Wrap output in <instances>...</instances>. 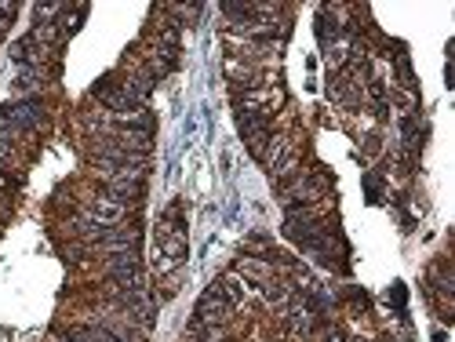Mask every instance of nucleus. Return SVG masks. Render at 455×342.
I'll list each match as a JSON object with an SVG mask.
<instances>
[{
	"instance_id": "1",
	"label": "nucleus",
	"mask_w": 455,
	"mask_h": 342,
	"mask_svg": "<svg viewBox=\"0 0 455 342\" xmlns=\"http://www.w3.org/2000/svg\"><path fill=\"white\" fill-rule=\"evenodd\" d=\"M364 189H368V200H379V179H375V175L364 179Z\"/></svg>"
}]
</instances>
